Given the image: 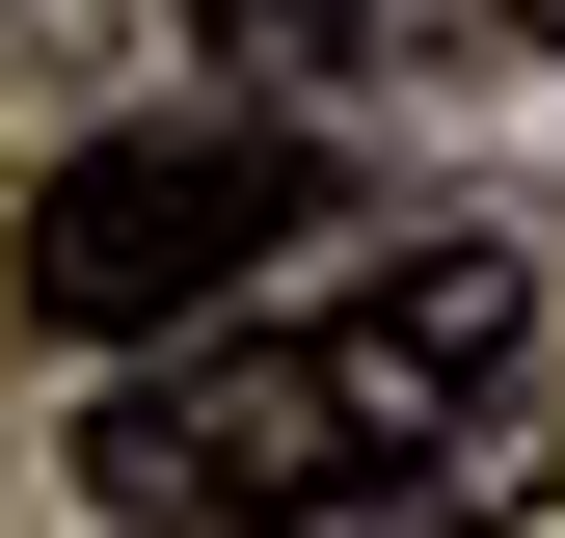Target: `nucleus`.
Returning <instances> with one entry per match:
<instances>
[{
  "mask_svg": "<svg viewBox=\"0 0 565 538\" xmlns=\"http://www.w3.org/2000/svg\"><path fill=\"white\" fill-rule=\"evenodd\" d=\"M484 28H512V54H565V0H484Z\"/></svg>",
  "mask_w": 565,
  "mask_h": 538,
  "instance_id": "3",
  "label": "nucleus"
},
{
  "mask_svg": "<svg viewBox=\"0 0 565 538\" xmlns=\"http://www.w3.org/2000/svg\"><path fill=\"white\" fill-rule=\"evenodd\" d=\"M269 243H323V134H243V108L82 134V162L28 189V323H82V351H189Z\"/></svg>",
  "mask_w": 565,
  "mask_h": 538,
  "instance_id": "2",
  "label": "nucleus"
},
{
  "mask_svg": "<svg viewBox=\"0 0 565 538\" xmlns=\"http://www.w3.org/2000/svg\"><path fill=\"white\" fill-rule=\"evenodd\" d=\"M512 377H539V269L512 243H377L323 323H189L82 404V512L108 538H458L512 512Z\"/></svg>",
  "mask_w": 565,
  "mask_h": 538,
  "instance_id": "1",
  "label": "nucleus"
}]
</instances>
